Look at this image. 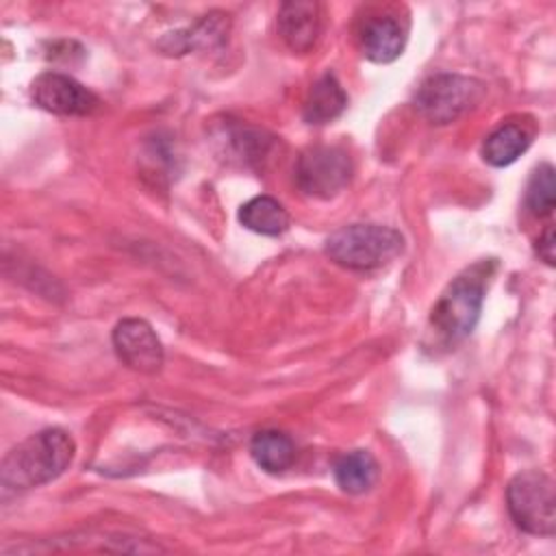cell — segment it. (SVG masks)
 <instances>
[{
    "label": "cell",
    "mask_w": 556,
    "mask_h": 556,
    "mask_svg": "<svg viewBox=\"0 0 556 556\" xmlns=\"http://www.w3.org/2000/svg\"><path fill=\"white\" fill-rule=\"evenodd\" d=\"M74 439L61 428H46L17 443L2 460V491L17 493L59 478L74 460Z\"/></svg>",
    "instance_id": "obj_1"
},
{
    "label": "cell",
    "mask_w": 556,
    "mask_h": 556,
    "mask_svg": "<svg viewBox=\"0 0 556 556\" xmlns=\"http://www.w3.org/2000/svg\"><path fill=\"white\" fill-rule=\"evenodd\" d=\"M495 265L493 258H482L465 267L434 302L428 324L445 348L460 343L476 328Z\"/></svg>",
    "instance_id": "obj_2"
},
{
    "label": "cell",
    "mask_w": 556,
    "mask_h": 556,
    "mask_svg": "<svg viewBox=\"0 0 556 556\" xmlns=\"http://www.w3.org/2000/svg\"><path fill=\"white\" fill-rule=\"evenodd\" d=\"M404 252L400 230L380 224H350L326 239V254L341 267L371 271L389 265Z\"/></svg>",
    "instance_id": "obj_3"
},
{
    "label": "cell",
    "mask_w": 556,
    "mask_h": 556,
    "mask_svg": "<svg viewBox=\"0 0 556 556\" xmlns=\"http://www.w3.org/2000/svg\"><path fill=\"white\" fill-rule=\"evenodd\" d=\"M508 513L517 528L536 536L556 532V491L547 473L528 469L517 473L506 489Z\"/></svg>",
    "instance_id": "obj_4"
},
{
    "label": "cell",
    "mask_w": 556,
    "mask_h": 556,
    "mask_svg": "<svg viewBox=\"0 0 556 556\" xmlns=\"http://www.w3.org/2000/svg\"><path fill=\"white\" fill-rule=\"evenodd\" d=\"M484 96V85L460 74H434L415 93L417 111L432 124H450L473 109Z\"/></svg>",
    "instance_id": "obj_5"
},
{
    "label": "cell",
    "mask_w": 556,
    "mask_h": 556,
    "mask_svg": "<svg viewBox=\"0 0 556 556\" xmlns=\"http://www.w3.org/2000/svg\"><path fill=\"white\" fill-rule=\"evenodd\" d=\"M350 178L352 161L337 146H313L295 163V185L308 198L330 200L350 185Z\"/></svg>",
    "instance_id": "obj_6"
},
{
    "label": "cell",
    "mask_w": 556,
    "mask_h": 556,
    "mask_svg": "<svg viewBox=\"0 0 556 556\" xmlns=\"http://www.w3.org/2000/svg\"><path fill=\"white\" fill-rule=\"evenodd\" d=\"M33 102L54 115H91L100 100L67 74L43 72L30 83Z\"/></svg>",
    "instance_id": "obj_7"
},
{
    "label": "cell",
    "mask_w": 556,
    "mask_h": 556,
    "mask_svg": "<svg viewBox=\"0 0 556 556\" xmlns=\"http://www.w3.org/2000/svg\"><path fill=\"white\" fill-rule=\"evenodd\" d=\"M113 348L117 358L139 374H156L163 365V345L146 319H122L113 330Z\"/></svg>",
    "instance_id": "obj_8"
},
{
    "label": "cell",
    "mask_w": 556,
    "mask_h": 556,
    "mask_svg": "<svg viewBox=\"0 0 556 556\" xmlns=\"http://www.w3.org/2000/svg\"><path fill=\"white\" fill-rule=\"evenodd\" d=\"M358 41L365 59L384 65L402 54L406 46V30L393 15H376L363 24Z\"/></svg>",
    "instance_id": "obj_9"
},
{
    "label": "cell",
    "mask_w": 556,
    "mask_h": 556,
    "mask_svg": "<svg viewBox=\"0 0 556 556\" xmlns=\"http://www.w3.org/2000/svg\"><path fill=\"white\" fill-rule=\"evenodd\" d=\"M278 33L293 52H308L319 35V4L285 2L278 11Z\"/></svg>",
    "instance_id": "obj_10"
},
{
    "label": "cell",
    "mask_w": 556,
    "mask_h": 556,
    "mask_svg": "<svg viewBox=\"0 0 556 556\" xmlns=\"http://www.w3.org/2000/svg\"><path fill=\"white\" fill-rule=\"evenodd\" d=\"M348 106V93L343 91L341 83L334 78V74H324L317 78L308 96L304 100L302 117L306 124H328L337 119Z\"/></svg>",
    "instance_id": "obj_11"
},
{
    "label": "cell",
    "mask_w": 556,
    "mask_h": 556,
    "mask_svg": "<svg viewBox=\"0 0 556 556\" xmlns=\"http://www.w3.org/2000/svg\"><path fill=\"white\" fill-rule=\"evenodd\" d=\"M332 473L341 491L358 495L369 491L378 480V463L367 450H352L337 458Z\"/></svg>",
    "instance_id": "obj_12"
},
{
    "label": "cell",
    "mask_w": 556,
    "mask_h": 556,
    "mask_svg": "<svg viewBox=\"0 0 556 556\" xmlns=\"http://www.w3.org/2000/svg\"><path fill=\"white\" fill-rule=\"evenodd\" d=\"M532 135L521 124H502L482 143V159L493 167L515 163L530 146Z\"/></svg>",
    "instance_id": "obj_13"
},
{
    "label": "cell",
    "mask_w": 556,
    "mask_h": 556,
    "mask_svg": "<svg viewBox=\"0 0 556 556\" xmlns=\"http://www.w3.org/2000/svg\"><path fill=\"white\" fill-rule=\"evenodd\" d=\"M239 222L252 232L276 237L289 228V213L276 198L256 195L239 208Z\"/></svg>",
    "instance_id": "obj_14"
},
{
    "label": "cell",
    "mask_w": 556,
    "mask_h": 556,
    "mask_svg": "<svg viewBox=\"0 0 556 556\" xmlns=\"http://www.w3.org/2000/svg\"><path fill=\"white\" fill-rule=\"evenodd\" d=\"M250 456L261 469L269 473H280L291 467L295 458V445L289 434L280 430H261L250 441Z\"/></svg>",
    "instance_id": "obj_15"
},
{
    "label": "cell",
    "mask_w": 556,
    "mask_h": 556,
    "mask_svg": "<svg viewBox=\"0 0 556 556\" xmlns=\"http://www.w3.org/2000/svg\"><path fill=\"white\" fill-rule=\"evenodd\" d=\"M226 15L224 13H211L206 15L200 24H195L193 28H189L187 33H172V37H167L161 46L169 52V54H182L195 46H211L215 41H219L226 35Z\"/></svg>",
    "instance_id": "obj_16"
},
{
    "label": "cell",
    "mask_w": 556,
    "mask_h": 556,
    "mask_svg": "<svg viewBox=\"0 0 556 556\" xmlns=\"http://www.w3.org/2000/svg\"><path fill=\"white\" fill-rule=\"evenodd\" d=\"M526 206L534 217H547L554 211V167L541 163L526 187Z\"/></svg>",
    "instance_id": "obj_17"
},
{
    "label": "cell",
    "mask_w": 556,
    "mask_h": 556,
    "mask_svg": "<svg viewBox=\"0 0 556 556\" xmlns=\"http://www.w3.org/2000/svg\"><path fill=\"white\" fill-rule=\"evenodd\" d=\"M536 254L541 261H545V265H554L556 258V241H554V228H545V232L539 237L536 241Z\"/></svg>",
    "instance_id": "obj_18"
}]
</instances>
